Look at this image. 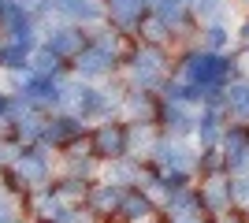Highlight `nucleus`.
I'll return each instance as SVG.
<instances>
[{"label":"nucleus","instance_id":"nucleus-1","mask_svg":"<svg viewBox=\"0 0 249 223\" xmlns=\"http://www.w3.org/2000/svg\"><path fill=\"white\" fill-rule=\"evenodd\" d=\"M112 64H115V37L108 30H101L97 41L78 52V71L82 74H104V71H112Z\"/></svg>","mask_w":249,"mask_h":223},{"label":"nucleus","instance_id":"nucleus-2","mask_svg":"<svg viewBox=\"0 0 249 223\" xmlns=\"http://www.w3.org/2000/svg\"><path fill=\"white\" fill-rule=\"evenodd\" d=\"M160 74H164V52L160 49H142L130 64V82L138 89H149V86L160 82Z\"/></svg>","mask_w":249,"mask_h":223},{"label":"nucleus","instance_id":"nucleus-3","mask_svg":"<svg viewBox=\"0 0 249 223\" xmlns=\"http://www.w3.org/2000/svg\"><path fill=\"white\" fill-rule=\"evenodd\" d=\"M22 97L30 104H56L63 97V78H52V74H26V82H19Z\"/></svg>","mask_w":249,"mask_h":223},{"label":"nucleus","instance_id":"nucleus-4","mask_svg":"<svg viewBox=\"0 0 249 223\" xmlns=\"http://www.w3.org/2000/svg\"><path fill=\"white\" fill-rule=\"evenodd\" d=\"M15 171H19L22 186H41L49 179V156H45V149H22L15 156Z\"/></svg>","mask_w":249,"mask_h":223},{"label":"nucleus","instance_id":"nucleus-5","mask_svg":"<svg viewBox=\"0 0 249 223\" xmlns=\"http://www.w3.org/2000/svg\"><path fill=\"white\" fill-rule=\"evenodd\" d=\"M153 153H156V160H160V168L164 171H186L190 175V168H194V153H190L182 141H160V145H153Z\"/></svg>","mask_w":249,"mask_h":223},{"label":"nucleus","instance_id":"nucleus-6","mask_svg":"<svg viewBox=\"0 0 249 223\" xmlns=\"http://www.w3.org/2000/svg\"><path fill=\"white\" fill-rule=\"evenodd\" d=\"M78 134H82V116H60V119H52V123H45L41 141L45 145H67Z\"/></svg>","mask_w":249,"mask_h":223},{"label":"nucleus","instance_id":"nucleus-7","mask_svg":"<svg viewBox=\"0 0 249 223\" xmlns=\"http://www.w3.org/2000/svg\"><path fill=\"white\" fill-rule=\"evenodd\" d=\"M93 153L97 156H123L126 153V134L119 127H112V123H104L93 134Z\"/></svg>","mask_w":249,"mask_h":223},{"label":"nucleus","instance_id":"nucleus-8","mask_svg":"<svg viewBox=\"0 0 249 223\" xmlns=\"http://www.w3.org/2000/svg\"><path fill=\"white\" fill-rule=\"evenodd\" d=\"M49 49L60 56H78L86 49L82 45V30L78 26H56V30L49 34Z\"/></svg>","mask_w":249,"mask_h":223},{"label":"nucleus","instance_id":"nucleus-9","mask_svg":"<svg viewBox=\"0 0 249 223\" xmlns=\"http://www.w3.org/2000/svg\"><path fill=\"white\" fill-rule=\"evenodd\" d=\"M142 8H145V0H108V15L123 30H130V26L142 22Z\"/></svg>","mask_w":249,"mask_h":223},{"label":"nucleus","instance_id":"nucleus-10","mask_svg":"<svg viewBox=\"0 0 249 223\" xmlns=\"http://www.w3.org/2000/svg\"><path fill=\"white\" fill-rule=\"evenodd\" d=\"M153 8H156V22L167 30H178L186 19V0H156Z\"/></svg>","mask_w":249,"mask_h":223},{"label":"nucleus","instance_id":"nucleus-11","mask_svg":"<svg viewBox=\"0 0 249 223\" xmlns=\"http://www.w3.org/2000/svg\"><path fill=\"white\" fill-rule=\"evenodd\" d=\"M223 101H227V108H231L238 119H249V78L231 82L227 89H223Z\"/></svg>","mask_w":249,"mask_h":223},{"label":"nucleus","instance_id":"nucleus-12","mask_svg":"<svg viewBox=\"0 0 249 223\" xmlns=\"http://www.w3.org/2000/svg\"><path fill=\"white\" fill-rule=\"evenodd\" d=\"M219 127H223L219 108H205V112H201V119H197V138H201V145H205V149L219 141Z\"/></svg>","mask_w":249,"mask_h":223},{"label":"nucleus","instance_id":"nucleus-13","mask_svg":"<svg viewBox=\"0 0 249 223\" xmlns=\"http://www.w3.org/2000/svg\"><path fill=\"white\" fill-rule=\"evenodd\" d=\"M30 56H34V45H22V41H8L0 49V64L4 67H30Z\"/></svg>","mask_w":249,"mask_h":223},{"label":"nucleus","instance_id":"nucleus-14","mask_svg":"<svg viewBox=\"0 0 249 223\" xmlns=\"http://www.w3.org/2000/svg\"><path fill=\"white\" fill-rule=\"evenodd\" d=\"M89 205H93L97 212H112V208H119V205H123V193H119V186H115V182H108V186H97V190L89 193Z\"/></svg>","mask_w":249,"mask_h":223},{"label":"nucleus","instance_id":"nucleus-15","mask_svg":"<svg viewBox=\"0 0 249 223\" xmlns=\"http://www.w3.org/2000/svg\"><path fill=\"white\" fill-rule=\"evenodd\" d=\"M205 201H208V208H223V205L231 201V179L212 175V179L205 182Z\"/></svg>","mask_w":249,"mask_h":223},{"label":"nucleus","instance_id":"nucleus-16","mask_svg":"<svg viewBox=\"0 0 249 223\" xmlns=\"http://www.w3.org/2000/svg\"><path fill=\"white\" fill-rule=\"evenodd\" d=\"M56 8H60L67 19H97V15H101V4H97V0H60Z\"/></svg>","mask_w":249,"mask_h":223},{"label":"nucleus","instance_id":"nucleus-17","mask_svg":"<svg viewBox=\"0 0 249 223\" xmlns=\"http://www.w3.org/2000/svg\"><path fill=\"white\" fill-rule=\"evenodd\" d=\"M149 212H153V201H149L145 193H126L123 205H119V216H126V220H142Z\"/></svg>","mask_w":249,"mask_h":223},{"label":"nucleus","instance_id":"nucleus-18","mask_svg":"<svg viewBox=\"0 0 249 223\" xmlns=\"http://www.w3.org/2000/svg\"><path fill=\"white\" fill-rule=\"evenodd\" d=\"M56 67H60V52H52L49 45L34 49V56H30V71L34 74H52Z\"/></svg>","mask_w":249,"mask_h":223},{"label":"nucleus","instance_id":"nucleus-19","mask_svg":"<svg viewBox=\"0 0 249 223\" xmlns=\"http://www.w3.org/2000/svg\"><path fill=\"white\" fill-rule=\"evenodd\" d=\"M164 123L175 130V134H182V130H190V123H194V119H190V108L175 101V104H167V108H164Z\"/></svg>","mask_w":249,"mask_h":223},{"label":"nucleus","instance_id":"nucleus-20","mask_svg":"<svg viewBox=\"0 0 249 223\" xmlns=\"http://www.w3.org/2000/svg\"><path fill=\"white\" fill-rule=\"evenodd\" d=\"M126 112L134 119H149L153 116V101H149L145 93H134V97H126Z\"/></svg>","mask_w":249,"mask_h":223},{"label":"nucleus","instance_id":"nucleus-21","mask_svg":"<svg viewBox=\"0 0 249 223\" xmlns=\"http://www.w3.org/2000/svg\"><path fill=\"white\" fill-rule=\"evenodd\" d=\"M190 11H197L201 19H212V15H219V8H223V0H186Z\"/></svg>","mask_w":249,"mask_h":223},{"label":"nucleus","instance_id":"nucleus-22","mask_svg":"<svg viewBox=\"0 0 249 223\" xmlns=\"http://www.w3.org/2000/svg\"><path fill=\"white\" fill-rule=\"evenodd\" d=\"M138 145H142V149L153 145V130H149V127H134L130 134H126V149H138Z\"/></svg>","mask_w":249,"mask_h":223},{"label":"nucleus","instance_id":"nucleus-23","mask_svg":"<svg viewBox=\"0 0 249 223\" xmlns=\"http://www.w3.org/2000/svg\"><path fill=\"white\" fill-rule=\"evenodd\" d=\"M112 171H115V186H119V182H134L138 179V164H130V160H119Z\"/></svg>","mask_w":249,"mask_h":223},{"label":"nucleus","instance_id":"nucleus-24","mask_svg":"<svg viewBox=\"0 0 249 223\" xmlns=\"http://www.w3.org/2000/svg\"><path fill=\"white\" fill-rule=\"evenodd\" d=\"M37 208H41L45 220H49V216H52V220H60V216L67 212V208L60 205V197H41V205H37Z\"/></svg>","mask_w":249,"mask_h":223},{"label":"nucleus","instance_id":"nucleus-25","mask_svg":"<svg viewBox=\"0 0 249 223\" xmlns=\"http://www.w3.org/2000/svg\"><path fill=\"white\" fill-rule=\"evenodd\" d=\"M205 41H208V49H219V45L227 41V30H223V26H216V22H212V26H208V34H205Z\"/></svg>","mask_w":249,"mask_h":223},{"label":"nucleus","instance_id":"nucleus-26","mask_svg":"<svg viewBox=\"0 0 249 223\" xmlns=\"http://www.w3.org/2000/svg\"><path fill=\"white\" fill-rule=\"evenodd\" d=\"M56 223H86V216H82V212H71V208H67V212H63Z\"/></svg>","mask_w":249,"mask_h":223},{"label":"nucleus","instance_id":"nucleus-27","mask_svg":"<svg viewBox=\"0 0 249 223\" xmlns=\"http://www.w3.org/2000/svg\"><path fill=\"white\" fill-rule=\"evenodd\" d=\"M175 223H201V212H182V216H171Z\"/></svg>","mask_w":249,"mask_h":223},{"label":"nucleus","instance_id":"nucleus-28","mask_svg":"<svg viewBox=\"0 0 249 223\" xmlns=\"http://www.w3.org/2000/svg\"><path fill=\"white\" fill-rule=\"evenodd\" d=\"M0 223H15V216H11L8 201H0Z\"/></svg>","mask_w":249,"mask_h":223},{"label":"nucleus","instance_id":"nucleus-29","mask_svg":"<svg viewBox=\"0 0 249 223\" xmlns=\"http://www.w3.org/2000/svg\"><path fill=\"white\" fill-rule=\"evenodd\" d=\"M8 11H11V0H0V19H8Z\"/></svg>","mask_w":249,"mask_h":223},{"label":"nucleus","instance_id":"nucleus-30","mask_svg":"<svg viewBox=\"0 0 249 223\" xmlns=\"http://www.w3.org/2000/svg\"><path fill=\"white\" fill-rule=\"evenodd\" d=\"M8 104H11L8 97H0V116H4V119H8Z\"/></svg>","mask_w":249,"mask_h":223},{"label":"nucleus","instance_id":"nucleus-31","mask_svg":"<svg viewBox=\"0 0 249 223\" xmlns=\"http://www.w3.org/2000/svg\"><path fill=\"white\" fill-rule=\"evenodd\" d=\"M242 37H246V41H249V22H246V26H242Z\"/></svg>","mask_w":249,"mask_h":223},{"label":"nucleus","instance_id":"nucleus-32","mask_svg":"<svg viewBox=\"0 0 249 223\" xmlns=\"http://www.w3.org/2000/svg\"><path fill=\"white\" fill-rule=\"evenodd\" d=\"M219 223H238V220H234V216H223V220H219Z\"/></svg>","mask_w":249,"mask_h":223},{"label":"nucleus","instance_id":"nucleus-33","mask_svg":"<svg viewBox=\"0 0 249 223\" xmlns=\"http://www.w3.org/2000/svg\"><path fill=\"white\" fill-rule=\"evenodd\" d=\"M145 4H156V0H145Z\"/></svg>","mask_w":249,"mask_h":223},{"label":"nucleus","instance_id":"nucleus-34","mask_svg":"<svg viewBox=\"0 0 249 223\" xmlns=\"http://www.w3.org/2000/svg\"><path fill=\"white\" fill-rule=\"evenodd\" d=\"M246 4H249V0H246Z\"/></svg>","mask_w":249,"mask_h":223}]
</instances>
